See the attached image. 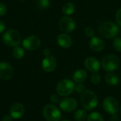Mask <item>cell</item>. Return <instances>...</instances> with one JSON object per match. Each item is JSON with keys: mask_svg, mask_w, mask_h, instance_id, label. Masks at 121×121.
Segmentation results:
<instances>
[{"mask_svg": "<svg viewBox=\"0 0 121 121\" xmlns=\"http://www.w3.org/2000/svg\"><path fill=\"white\" fill-rule=\"evenodd\" d=\"M98 31L106 38H113L118 35L119 28L112 21H105L99 25Z\"/></svg>", "mask_w": 121, "mask_h": 121, "instance_id": "1", "label": "cell"}, {"mask_svg": "<svg viewBox=\"0 0 121 121\" xmlns=\"http://www.w3.org/2000/svg\"><path fill=\"white\" fill-rule=\"evenodd\" d=\"M82 106L86 111H92L98 105V98L96 94L90 90L82 92L80 98Z\"/></svg>", "mask_w": 121, "mask_h": 121, "instance_id": "2", "label": "cell"}, {"mask_svg": "<svg viewBox=\"0 0 121 121\" xmlns=\"http://www.w3.org/2000/svg\"><path fill=\"white\" fill-rule=\"evenodd\" d=\"M2 40L6 45L9 47H16L21 43V35L18 30L10 29L3 34Z\"/></svg>", "mask_w": 121, "mask_h": 121, "instance_id": "3", "label": "cell"}, {"mask_svg": "<svg viewBox=\"0 0 121 121\" xmlns=\"http://www.w3.org/2000/svg\"><path fill=\"white\" fill-rule=\"evenodd\" d=\"M120 60L115 55H108L105 56L101 62L103 69L106 72H113L116 70L120 66Z\"/></svg>", "mask_w": 121, "mask_h": 121, "instance_id": "4", "label": "cell"}, {"mask_svg": "<svg viewBox=\"0 0 121 121\" xmlns=\"http://www.w3.org/2000/svg\"><path fill=\"white\" fill-rule=\"evenodd\" d=\"M74 86L72 81L67 79H62L57 85V93L61 96H68L74 91Z\"/></svg>", "mask_w": 121, "mask_h": 121, "instance_id": "5", "label": "cell"}, {"mask_svg": "<svg viewBox=\"0 0 121 121\" xmlns=\"http://www.w3.org/2000/svg\"><path fill=\"white\" fill-rule=\"evenodd\" d=\"M43 114L48 121H60L61 119L60 111L55 105H46L43 110Z\"/></svg>", "mask_w": 121, "mask_h": 121, "instance_id": "6", "label": "cell"}, {"mask_svg": "<svg viewBox=\"0 0 121 121\" xmlns=\"http://www.w3.org/2000/svg\"><path fill=\"white\" fill-rule=\"evenodd\" d=\"M103 108L106 113L113 116L116 115L120 109L118 101L111 96H108L104 99L103 102Z\"/></svg>", "mask_w": 121, "mask_h": 121, "instance_id": "7", "label": "cell"}, {"mask_svg": "<svg viewBox=\"0 0 121 121\" xmlns=\"http://www.w3.org/2000/svg\"><path fill=\"white\" fill-rule=\"evenodd\" d=\"M59 28L65 33H69L74 31L76 28V23L74 19L70 17H62L59 21Z\"/></svg>", "mask_w": 121, "mask_h": 121, "instance_id": "8", "label": "cell"}, {"mask_svg": "<svg viewBox=\"0 0 121 121\" xmlns=\"http://www.w3.org/2000/svg\"><path fill=\"white\" fill-rule=\"evenodd\" d=\"M78 106V103L74 98H65L60 102V108L65 112H72L76 110Z\"/></svg>", "mask_w": 121, "mask_h": 121, "instance_id": "9", "label": "cell"}, {"mask_svg": "<svg viewBox=\"0 0 121 121\" xmlns=\"http://www.w3.org/2000/svg\"><path fill=\"white\" fill-rule=\"evenodd\" d=\"M23 47L28 50H34L39 48L40 40L35 35H30L23 40Z\"/></svg>", "mask_w": 121, "mask_h": 121, "instance_id": "10", "label": "cell"}, {"mask_svg": "<svg viewBox=\"0 0 121 121\" xmlns=\"http://www.w3.org/2000/svg\"><path fill=\"white\" fill-rule=\"evenodd\" d=\"M57 67V60L55 57L49 55L45 57L42 62V68L46 72H53Z\"/></svg>", "mask_w": 121, "mask_h": 121, "instance_id": "11", "label": "cell"}, {"mask_svg": "<svg viewBox=\"0 0 121 121\" xmlns=\"http://www.w3.org/2000/svg\"><path fill=\"white\" fill-rule=\"evenodd\" d=\"M13 74V70L11 65L8 62H0V79L7 80L11 78Z\"/></svg>", "mask_w": 121, "mask_h": 121, "instance_id": "12", "label": "cell"}, {"mask_svg": "<svg viewBox=\"0 0 121 121\" xmlns=\"http://www.w3.org/2000/svg\"><path fill=\"white\" fill-rule=\"evenodd\" d=\"M84 66L89 72L92 73H96L100 69L101 65L99 61L96 58L93 57H89L85 60Z\"/></svg>", "mask_w": 121, "mask_h": 121, "instance_id": "13", "label": "cell"}, {"mask_svg": "<svg viewBox=\"0 0 121 121\" xmlns=\"http://www.w3.org/2000/svg\"><path fill=\"white\" fill-rule=\"evenodd\" d=\"M25 112V108L23 104L20 103L13 104L10 108V116L12 118L19 119L21 118Z\"/></svg>", "mask_w": 121, "mask_h": 121, "instance_id": "14", "label": "cell"}, {"mask_svg": "<svg viewBox=\"0 0 121 121\" xmlns=\"http://www.w3.org/2000/svg\"><path fill=\"white\" fill-rule=\"evenodd\" d=\"M57 42L58 45L63 48H69L72 45V38L67 33H61L57 36Z\"/></svg>", "mask_w": 121, "mask_h": 121, "instance_id": "15", "label": "cell"}, {"mask_svg": "<svg viewBox=\"0 0 121 121\" xmlns=\"http://www.w3.org/2000/svg\"><path fill=\"white\" fill-rule=\"evenodd\" d=\"M89 45L91 50L95 52H101L105 46L104 41L98 37H92L89 41Z\"/></svg>", "mask_w": 121, "mask_h": 121, "instance_id": "16", "label": "cell"}, {"mask_svg": "<svg viewBox=\"0 0 121 121\" xmlns=\"http://www.w3.org/2000/svg\"><path fill=\"white\" fill-rule=\"evenodd\" d=\"M87 77L86 72L84 69H78L73 74V80L77 84H80L84 82Z\"/></svg>", "mask_w": 121, "mask_h": 121, "instance_id": "17", "label": "cell"}, {"mask_svg": "<svg viewBox=\"0 0 121 121\" xmlns=\"http://www.w3.org/2000/svg\"><path fill=\"white\" fill-rule=\"evenodd\" d=\"M105 79L106 83L112 86L118 85L120 82V79L118 76L114 73H111V72L106 75Z\"/></svg>", "mask_w": 121, "mask_h": 121, "instance_id": "18", "label": "cell"}, {"mask_svg": "<svg viewBox=\"0 0 121 121\" xmlns=\"http://www.w3.org/2000/svg\"><path fill=\"white\" fill-rule=\"evenodd\" d=\"M75 11V6L72 2H67L62 6V13L67 16L72 15Z\"/></svg>", "mask_w": 121, "mask_h": 121, "instance_id": "19", "label": "cell"}, {"mask_svg": "<svg viewBox=\"0 0 121 121\" xmlns=\"http://www.w3.org/2000/svg\"><path fill=\"white\" fill-rule=\"evenodd\" d=\"M87 118V112L85 109H79L74 113V119L77 121H84Z\"/></svg>", "mask_w": 121, "mask_h": 121, "instance_id": "20", "label": "cell"}, {"mask_svg": "<svg viewBox=\"0 0 121 121\" xmlns=\"http://www.w3.org/2000/svg\"><path fill=\"white\" fill-rule=\"evenodd\" d=\"M24 55H25V52L22 48H21L19 46L14 47V48L13 50V55L16 59L20 60L23 57Z\"/></svg>", "mask_w": 121, "mask_h": 121, "instance_id": "21", "label": "cell"}, {"mask_svg": "<svg viewBox=\"0 0 121 121\" xmlns=\"http://www.w3.org/2000/svg\"><path fill=\"white\" fill-rule=\"evenodd\" d=\"M36 6L40 9H45L49 7L50 4V0H35Z\"/></svg>", "mask_w": 121, "mask_h": 121, "instance_id": "22", "label": "cell"}, {"mask_svg": "<svg viewBox=\"0 0 121 121\" xmlns=\"http://www.w3.org/2000/svg\"><path fill=\"white\" fill-rule=\"evenodd\" d=\"M87 121H104L101 115L97 112H93L87 117Z\"/></svg>", "mask_w": 121, "mask_h": 121, "instance_id": "23", "label": "cell"}, {"mask_svg": "<svg viewBox=\"0 0 121 121\" xmlns=\"http://www.w3.org/2000/svg\"><path fill=\"white\" fill-rule=\"evenodd\" d=\"M91 82L94 84H99L101 81V75L99 74H98L97 72L96 73H94L91 77Z\"/></svg>", "mask_w": 121, "mask_h": 121, "instance_id": "24", "label": "cell"}, {"mask_svg": "<svg viewBox=\"0 0 121 121\" xmlns=\"http://www.w3.org/2000/svg\"><path fill=\"white\" fill-rule=\"evenodd\" d=\"M113 48L118 52H121V38H116L114 39Z\"/></svg>", "mask_w": 121, "mask_h": 121, "instance_id": "25", "label": "cell"}, {"mask_svg": "<svg viewBox=\"0 0 121 121\" xmlns=\"http://www.w3.org/2000/svg\"><path fill=\"white\" fill-rule=\"evenodd\" d=\"M84 33L88 37H94V30L91 27H86L84 30Z\"/></svg>", "mask_w": 121, "mask_h": 121, "instance_id": "26", "label": "cell"}, {"mask_svg": "<svg viewBox=\"0 0 121 121\" xmlns=\"http://www.w3.org/2000/svg\"><path fill=\"white\" fill-rule=\"evenodd\" d=\"M50 101L54 103V104H57L60 102V95L58 94H52L50 96Z\"/></svg>", "mask_w": 121, "mask_h": 121, "instance_id": "27", "label": "cell"}, {"mask_svg": "<svg viewBox=\"0 0 121 121\" xmlns=\"http://www.w3.org/2000/svg\"><path fill=\"white\" fill-rule=\"evenodd\" d=\"M84 86L82 84V83H80V84H77V85H75V86H74V90H76L77 92H79V93H82V92H84Z\"/></svg>", "mask_w": 121, "mask_h": 121, "instance_id": "28", "label": "cell"}, {"mask_svg": "<svg viewBox=\"0 0 121 121\" xmlns=\"http://www.w3.org/2000/svg\"><path fill=\"white\" fill-rule=\"evenodd\" d=\"M116 22L118 23V24L121 26V9H118L116 12Z\"/></svg>", "mask_w": 121, "mask_h": 121, "instance_id": "29", "label": "cell"}, {"mask_svg": "<svg viewBox=\"0 0 121 121\" xmlns=\"http://www.w3.org/2000/svg\"><path fill=\"white\" fill-rule=\"evenodd\" d=\"M6 13V6L3 3H0V16H4Z\"/></svg>", "mask_w": 121, "mask_h": 121, "instance_id": "30", "label": "cell"}, {"mask_svg": "<svg viewBox=\"0 0 121 121\" xmlns=\"http://www.w3.org/2000/svg\"><path fill=\"white\" fill-rule=\"evenodd\" d=\"M1 121H12V117L11 116L6 115L4 116L1 119Z\"/></svg>", "mask_w": 121, "mask_h": 121, "instance_id": "31", "label": "cell"}, {"mask_svg": "<svg viewBox=\"0 0 121 121\" xmlns=\"http://www.w3.org/2000/svg\"><path fill=\"white\" fill-rule=\"evenodd\" d=\"M43 53V55H44L45 57H48V56L50 55V50L48 48H45V49H44Z\"/></svg>", "mask_w": 121, "mask_h": 121, "instance_id": "32", "label": "cell"}, {"mask_svg": "<svg viewBox=\"0 0 121 121\" xmlns=\"http://www.w3.org/2000/svg\"><path fill=\"white\" fill-rule=\"evenodd\" d=\"M5 29V24L2 21H0V33H2Z\"/></svg>", "mask_w": 121, "mask_h": 121, "instance_id": "33", "label": "cell"}, {"mask_svg": "<svg viewBox=\"0 0 121 121\" xmlns=\"http://www.w3.org/2000/svg\"><path fill=\"white\" fill-rule=\"evenodd\" d=\"M111 121H119V118H118V116L113 115V117L111 118Z\"/></svg>", "mask_w": 121, "mask_h": 121, "instance_id": "34", "label": "cell"}, {"mask_svg": "<svg viewBox=\"0 0 121 121\" xmlns=\"http://www.w3.org/2000/svg\"><path fill=\"white\" fill-rule=\"evenodd\" d=\"M69 121V120H63V121Z\"/></svg>", "mask_w": 121, "mask_h": 121, "instance_id": "35", "label": "cell"}, {"mask_svg": "<svg viewBox=\"0 0 121 121\" xmlns=\"http://www.w3.org/2000/svg\"><path fill=\"white\" fill-rule=\"evenodd\" d=\"M120 111H121V109H120Z\"/></svg>", "mask_w": 121, "mask_h": 121, "instance_id": "36", "label": "cell"}, {"mask_svg": "<svg viewBox=\"0 0 121 121\" xmlns=\"http://www.w3.org/2000/svg\"><path fill=\"white\" fill-rule=\"evenodd\" d=\"M19 1H25V0H19Z\"/></svg>", "mask_w": 121, "mask_h": 121, "instance_id": "37", "label": "cell"}]
</instances>
